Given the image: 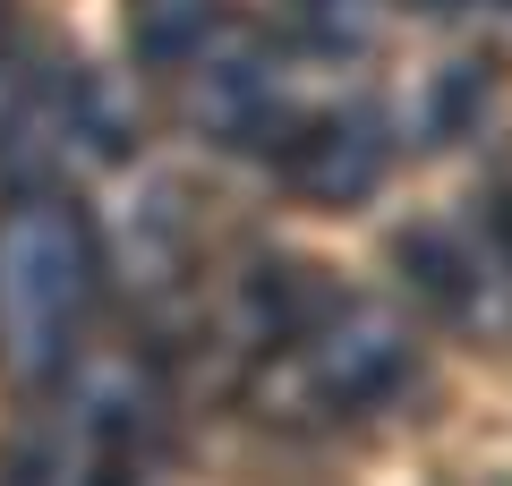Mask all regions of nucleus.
I'll return each instance as SVG.
<instances>
[{"instance_id": "nucleus-1", "label": "nucleus", "mask_w": 512, "mask_h": 486, "mask_svg": "<svg viewBox=\"0 0 512 486\" xmlns=\"http://www.w3.org/2000/svg\"><path fill=\"white\" fill-rule=\"evenodd\" d=\"M256 384L248 401L282 427H342L393 401L419 367V333L402 307L359 299L316 265H265L248 282Z\"/></svg>"}, {"instance_id": "nucleus-2", "label": "nucleus", "mask_w": 512, "mask_h": 486, "mask_svg": "<svg viewBox=\"0 0 512 486\" xmlns=\"http://www.w3.org/2000/svg\"><path fill=\"white\" fill-rule=\"evenodd\" d=\"M103 248L77 197L18 188L0 205V367L18 384H60L86 350Z\"/></svg>"}, {"instance_id": "nucleus-3", "label": "nucleus", "mask_w": 512, "mask_h": 486, "mask_svg": "<svg viewBox=\"0 0 512 486\" xmlns=\"http://www.w3.org/2000/svg\"><path fill=\"white\" fill-rule=\"evenodd\" d=\"M137 427H146V393H128V367H103L18 444L0 486H128Z\"/></svg>"}, {"instance_id": "nucleus-4", "label": "nucleus", "mask_w": 512, "mask_h": 486, "mask_svg": "<svg viewBox=\"0 0 512 486\" xmlns=\"http://www.w3.org/2000/svg\"><path fill=\"white\" fill-rule=\"evenodd\" d=\"M384 162H393V137H384V120L367 103H316L299 120V137L274 154V171L308 205H359L384 180Z\"/></svg>"}, {"instance_id": "nucleus-5", "label": "nucleus", "mask_w": 512, "mask_h": 486, "mask_svg": "<svg viewBox=\"0 0 512 486\" xmlns=\"http://www.w3.org/2000/svg\"><path fill=\"white\" fill-rule=\"evenodd\" d=\"M128 43L146 69H197L214 52V0H128Z\"/></svg>"}, {"instance_id": "nucleus-6", "label": "nucleus", "mask_w": 512, "mask_h": 486, "mask_svg": "<svg viewBox=\"0 0 512 486\" xmlns=\"http://www.w3.org/2000/svg\"><path fill=\"white\" fill-rule=\"evenodd\" d=\"M402 265H410V282L427 290V299L444 307V316H487V282H478V256L461 248L453 231H410L402 239Z\"/></svg>"}, {"instance_id": "nucleus-7", "label": "nucleus", "mask_w": 512, "mask_h": 486, "mask_svg": "<svg viewBox=\"0 0 512 486\" xmlns=\"http://www.w3.org/2000/svg\"><path fill=\"white\" fill-rule=\"evenodd\" d=\"M291 9H299L316 52H359L376 35V18H384V0H291Z\"/></svg>"}]
</instances>
